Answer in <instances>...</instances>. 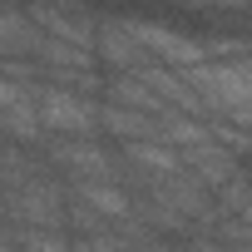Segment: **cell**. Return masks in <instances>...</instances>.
Returning a JSON list of instances; mask_svg holds the SVG:
<instances>
[{"label": "cell", "instance_id": "cell-5", "mask_svg": "<svg viewBox=\"0 0 252 252\" xmlns=\"http://www.w3.org/2000/svg\"><path fill=\"white\" fill-rule=\"evenodd\" d=\"M94 60H99L109 74H129V69H144L154 55H149L144 40L129 30V20H94Z\"/></svg>", "mask_w": 252, "mask_h": 252}, {"label": "cell", "instance_id": "cell-9", "mask_svg": "<svg viewBox=\"0 0 252 252\" xmlns=\"http://www.w3.org/2000/svg\"><path fill=\"white\" fill-rule=\"evenodd\" d=\"M237 218H242V222H247V227H252V193H247V198H242V208H237Z\"/></svg>", "mask_w": 252, "mask_h": 252}, {"label": "cell", "instance_id": "cell-3", "mask_svg": "<svg viewBox=\"0 0 252 252\" xmlns=\"http://www.w3.org/2000/svg\"><path fill=\"white\" fill-rule=\"evenodd\" d=\"M129 30L144 40V50H149L158 64H168V69H178V74L208 60V50H203V40H198V35L168 30V25H158V20H129Z\"/></svg>", "mask_w": 252, "mask_h": 252}, {"label": "cell", "instance_id": "cell-6", "mask_svg": "<svg viewBox=\"0 0 252 252\" xmlns=\"http://www.w3.org/2000/svg\"><path fill=\"white\" fill-rule=\"evenodd\" d=\"M178 158H183V168H188V173H198V178H203L213 193H218V188H222V183H227V178L242 168V158H237L227 144H218V139H213V129H208L203 139L183 144V149H178Z\"/></svg>", "mask_w": 252, "mask_h": 252}, {"label": "cell", "instance_id": "cell-1", "mask_svg": "<svg viewBox=\"0 0 252 252\" xmlns=\"http://www.w3.org/2000/svg\"><path fill=\"white\" fill-rule=\"evenodd\" d=\"M30 94H35L45 134H99V104H94V94H79V89L55 84V79H35Z\"/></svg>", "mask_w": 252, "mask_h": 252}, {"label": "cell", "instance_id": "cell-2", "mask_svg": "<svg viewBox=\"0 0 252 252\" xmlns=\"http://www.w3.org/2000/svg\"><path fill=\"white\" fill-rule=\"evenodd\" d=\"M45 163L64 183H74V178H124L119 158L94 134H45Z\"/></svg>", "mask_w": 252, "mask_h": 252}, {"label": "cell", "instance_id": "cell-7", "mask_svg": "<svg viewBox=\"0 0 252 252\" xmlns=\"http://www.w3.org/2000/svg\"><path fill=\"white\" fill-rule=\"evenodd\" d=\"M119 154H124V163L134 168V178H149V173H173V168H183V158H178V149L173 144H163V139H124L119 144Z\"/></svg>", "mask_w": 252, "mask_h": 252}, {"label": "cell", "instance_id": "cell-4", "mask_svg": "<svg viewBox=\"0 0 252 252\" xmlns=\"http://www.w3.org/2000/svg\"><path fill=\"white\" fill-rule=\"evenodd\" d=\"M25 15H30L45 35L69 40V45H79V50L94 55V15L79 5V0H30Z\"/></svg>", "mask_w": 252, "mask_h": 252}, {"label": "cell", "instance_id": "cell-8", "mask_svg": "<svg viewBox=\"0 0 252 252\" xmlns=\"http://www.w3.org/2000/svg\"><path fill=\"white\" fill-rule=\"evenodd\" d=\"M99 129L104 134H114L119 144L124 139H158V119L154 114H144V109H129V104H114V99H104L99 104Z\"/></svg>", "mask_w": 252, "mask_h": 252}]
</instances>
